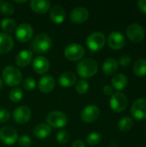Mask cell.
I'll use <instances>...</instances> for the list:
<instances>
[{"mask_svg":"<svg viewBox=\"0 0 146 147\" xmlns=\"http://www.w3.org/2000/svg\"><path fill=\"white\" fill-rule=\"evenodd\" d=\"M133 127V120L131 117L125 116L121 118L118 122V127L121 132H128Z\"/></svg>","mask_w":146,"mask_h":147,"instance_id":"4316f807","label":"cell"},{"mask_svg":"<svg viewBox=\"0 0 146 147\" xmlns=\"http://www.w3.org/2000/svg\"><path fill=\"white\" fill-rule=\"evenodd\" d=\"M2 88H3V81H2L1 78H0V90H1Z\"/></svg>","mask_w":146,"mask_h":147,"instance_id":"b9f144b4","label":"cell"},{"mask_svg":"<svg viewBox=\"0 0 146 147\" xmlns=\"http://www.w3.org/2000/svg\"><path fill=\"white\" fill-rule=\"evenodd\" d=\"M131 62H132L131 57H130L129 55H127V54H125V55H123V56H121V57L120 58L118 64L120 65L123 66V67H127V66L131 64Z\"/></svg>","mask_w":146,"mask_h":147,"instance_id":"8d00e7d4","label":"cell"},{"mask_svg":"<svg viewBox=\"0 0 146 147\" xmlns=\"http://www.w3.org/2000/svg\"><path fill=\"white\" fill-rule=\"evenodd\" d=\"M32 113L29 108L27 106H19L13 111V120L18 124H25L31 118Z\"/></svg>","mask_w":146,"mask_h":147,"instance_id":"7c38bea8","label":"cell"},{"mask_svg":"<svg viewBox=\"0 0 146 147\" xmlns=\"http://www.w3.org/2000/svg\"><path fill=\"white\" fill-rule=\"evenodd\" d=\"M55 79L51 75H46L40 78L38 83L39 90L43 93H49L52 91L55 87Z\"/></svg>","mask_w":146,"mask_h":147,"instance_id":"e0dca14e","label":"cell"},{"mask_svg":"<svg viewBox=\"0 0 146 147\" xmlns=\"http://www.w3.org/2000/svg\"><path fill=\"white\" fill-rule=\"evenodd\" d=\"M127 104H128V99L126 96L122 92H119V91L115 92L110 97L109 105L114 112L116 113L123 112L126 109Z\"/></svg>","mask_w":146,"mask_h":147,"instance_id":"5b68a950","label":"cell"},{"mask_svg":"<svg viewBox=\"0 0 146 147\" xmlns=\"http://www.w3.org/2000/svg\"><path fill=\"white\" fill-rule=\"evenodd\" d=\"M133 73L138 78H142L146 75V59H139L133 65Z\"/></svg>","mask_w":146,"mask_h":147,"instance_id":"484cf974","label":"cell"},{"mask_svg":"<svg viewBox=\"0 0 146 147\" xmlns=\"http://www.w3.org/2000/svg\"><path fill=\"white\" fill-rule=\"evenodd\" d=\"M118 67H119L118 61L114 58H108L102 64V71L104 74L108 76H111L117 71Z\"/></svg>","mask_w":146,"mask_h":147,"instance_id":"603a6c76","label":"cell"},{"mask_svg":"<svg viewBox=\"0 0 146 147\" xmlns=\"http://www.w3.org/2000/svg\"><path fill=\"white\" fill-rule=\"evenodd\" d=\"M9 99L14 102H20L22 97H23V91L21 88H15V89H12L10 91H9Z\"/></svg>","mask_w":146,"mask_h":147,"instance_id":"f546056e","label":"cell"},{"mask_svg":"<svg viewBox=\"0 0 146 147\" xmlns=\"http://www.w3.org/2000/svg\"><path fill=\"white\" fill-rule=\"evenodd\" d=\"M103 93L106 95V96H112L114 94V88L110 85H105L103 87Z\"/></svg>","mask_w":146,"mask_h":147,"instance_id":"f35d334b","label":"cell"},{"mask_svg":"<svg viewBox=\"0 0 146 147\" xmlns=\"http://www.w3.org/2000/svg\"><path fill=\"white\" fill-rule=\"evenodd\" d=\"M101 140H102V135L99 133H91L86 138V141L89 146L98 145Z\"/></svg>","mask_w":146,"mask_h":147,"instance_id":"1f68e13d","label":"cell"},{"mask_svg":"<svg viewBox=\"0 0 146 147\" xmlns=\"http://www.w3.org/2000/svg\"><path fill=\"white\" fill-rule=\"evenodd\" d=\"M46 123L48 126L61 128L67 124V117L65 114L60 111H52L46 116Z\"/></svg>","mask_w":146,"mask_h":147,"instance_id":"ba28073f","label":"cell"},{"mask_svg":"<svg viewBox=\"0 0 146 147\" xmlns=\"http://www.w3.org/2000/svg\"><path fill=\"white\" fill-rule=\"evenodd\" d=\"M52 46V39L45 33L37 34L32 41L31 47L34 53L40 54L47 52Z\"/></svg>","mask_w":146,"mask_h":147,"instance_id":"3957f363","label":"cell"},{"mask_svg":"<svg viewBox=\"0 0 146 147\" xmlns=\"http://www.w3.org/2000/svg\"><path fill=\"white\" fill-rule=\"evenodd\" d=\"M34 34L33 28L28 23H22L15 28V38L20 42L28 41Z\"/></svg>","mask_w":146,"mask_h":147,"instance_id":"4fadbf2b","label":"cell"},{"mask_svg":"<svg viewBox=\"0 0 146 147\" xmlns=\"http://www.w3.org/2000/svg\"><path fill=\"white\" fill-rule=\"evenodd\" d=\"M85 50L83 46L77 43H71L68 45L64 51L65 57L71 61H77L83 58Z\"/></svg>","mask_w":146,"mask_h":147,"instance_id":"52a82bcc","label":"cell"},{"mask_svg":"<svg viewBox=\"0 0 146 147\" xmlns=\"http://www.w3.org/2000/svg\"><path fill=\"white\" fill-rule=\"evenodd\" d=\"M18 144L22 147H30L32 145V140L28 135H22L17 140Z\"/></svg>","mask_w":146,"mask_h":147,"instance_id":"e575fe53","label":"cell"},{"mask_svg":"<svg viewBox=\"0 0 146 147\" xmlns=\"http://www.w3.org/2000/svg\"><path fill=\"white\" fill-rule=\"evenodd\" d=\"M15 3H26L27 1H26V0H23V1H16V0H15Z\"/></svg>","mask_w":146,"mask_h":147,"instance_id":"60d3db41","label":"cell"},{"mask_svg":"<svg viewBox=\"0 0 146 147\" xmlns=\"http://www.w3.org/2000/svg\"><path fill=\"white\" fill-rule=\"evenodd\" d=\"M18 140L16 130L10 126H4L0 129V140L8 146H12Z\"/></svg>","mask_w":146,"mask_h":147,"instance_id":"9c48e42d","label":"cell"},{"mask_svg":"<svg viewBox=\"0 0 146 147\" xmlns=\"http://www.w3.org/2000/svg\"><path fill=\"white\" fill-rule=\"evenodd\" d=\"M89 16V10L86 8L78 6L72 9L70 15V18L73 23H83L88 20Z\"/></svg>","mask_w":146,"mask_h":147,"instance_id":"9a60e30c","label":"cell"},{"mask_svg":"<svg viewBox=\"0 0 146 147\" xmlns=\"http://www.w3.org/2000/svg\"><path fill=\"white\" fill-rule=\"evenodd\" d=\"M106 44V37L103 33L102 32H94L90 34L87 40L86 45L89 50L93 52L100 51L103 48Z\"/></svg>","mask_w":146,"mask_h":147,"instance_id":"277c9868","label":"cell"},{"mask_svg":"<svg viewBox=\"0 0 146 147\" xmlns=\"http://www.w3.org/2000/svg\"><path fill=\"white\" fill-rule=\"evenodd\" d=\"M100 115V109L96 105H88L86 106L82 113H81V119L86 123H92L95 122Z\"/></svg>","mask_w":146,"mask_h":147,"instance_id":"5bb4252c","label":"cell"},{"mask_svg":"<svg viewBox=\"0 0 146 147\" xmlns=\"http://www.w3.org/2000/svg\"><path fill=\"white\" fill-rule=\"evenodd\" d=\"M10 119V113L6 109H0V123H4Z\"/></svg>","mask_w":146,"mask_h":147,"instance_id":"d590c367","label":"cell"},{"mask_svg":"<svg viewBox=\"0 0 146 147\" xmlns=\"http://www.w3.org/2000/svg\"><path fill=\"white\" fill-rule=\"evenodd\" d=\"M33 59V52L31 50H22L15 56V64L20 67L28 66Z\"/></svg>","mask_w":146,"mask_h":147,"instance_id":"ac0fdd59","label":"cell"},{"mask_svg":"<svg viewBox=\"0 0 146 147\" xmlns=\"http://www.w3.org/2000/svg\"><path fill=\"white\" fill-rule=\"evenodd\" d=\"M111 83H112V87L114 90H117L120 91V90H124L127 86L128 78H127V77L125 74L118 73V74H115L112 78Z\"/></svg>","mask_w":146,"mask_h":147,"instance_id":"7402d4cb","label":"cell"},{"mask_svg":"<svg viewBox=\"0 0 146 147\" xmlns=\"http://www.w3.org/2000/svg\"><path fill=\"white\" fill-rule=\"evenodd\" d=\"M137 4L139 10L146 14V0H139Z\"/></svg>","mask_w":146,"mask_h":147,"instance_id":"74e56055","label":"cell"},{"mask_svg":"<svg viewBox=\"0 0 146 147\" xmlns=\"http://www.w3.org/2000/svg\"><path fill=\"white\" fill-rule=\"evenodd\" d=\"M14 46L13 39L6 33H0V53H9Z\"/></svg>","mask_w":146,"mask_h":147,"instance_id":"ffe728a7","label":"cell"},{"mask_svg":"<svg viewBox=\"0 0 146 147\" xmlns=\"http://www.w3.org/2000/svg\"><path fill=\"white\" fill-rule=\"evenodd\" d=\"M22 86L23 88L28 90V91H31L33 90L35 86H36V82L33 78H27L24 79V81L22 82Z\"/></svg>","mask_w":146,"mask_h":147,"instance_id":"836d02e7","label":"cell"},{"mask_svg":"<svg viewBox=\"0 0 146 147\" xmlns=\"http://www.w3.org/2000/svg\"><path fill=\"white\" fill-rule=\"evenodd\" d=\"M127 38L133 43L141 42L145 36V31L143 26L138 23H133L129 25L126 30Z\"/></svg>","mask_w":146,"mask_h":147,"instance_id":"8992f818","label":"cell"},{"mask_svg":"<svg viewBox=\"0 0 146 147\" xmlns=\"http://www.w3.org/2000/svg\"><path fill=\"white\" fill-rule=\"evenodd\" d=\"M59 83L63 87H71L77 83V76L71 71H65L59 76Z\"/></svg>","mask_w":146,"mask_h":147,"instance_id":"cb8c5ba5","label":"cell"},{"mask_svg":"<svg viewBox=\"0 0 146 147\" xmlns=\"http://www.w3.org/2000/svg\"><path fill=\"white\" fill-rule=\"evenodd\" d=\"M52 133V128L50 126L45 123L38 124L34 129V135L38 139H46Z\"/></svg>","mask_w":146,"mask_h":147,"instance_id":"d4e9b609","label":"cell"},{"mask_svg":"<svg viewBox=\"0 0 146 147\" xmlns=\"http://www.w3.org/2000/svg\"><path fill=\"white\" fill-rule=\"evenodd\" d=\"M51 3L48 0H32L30 2L31 9L37 14H45L48 11Z\"/></svg>","mask_w":146,"mask_h":147,"instance_id":"44dd1931","label":"cell"},{"mask_svg":"<svg viewBox=\"0 0 146 147\" xmlns=\"http://www.w3.org/2000/svg\"><path fill=\"white\" fill-rule=\"evenodd\" d=\"M108 45L111 49L120 50L126 45V37L120 32H111L108 37Z\"/></svg>","mask_w":146,"mask_h":147,"instance_id":"8fae6325","label":"cell"},{"mask_svg":"<svg viewBox=\"0 0 146 147\" xmlns=\"http://www.w3.org/2000/svg\"><path fill=\"white\" fill-rule=\"evenodd\" d=\"M0 11L4 16H12L15 11V7L11 3L0 1Z\"/></svg>","mask_w":146,"mask_h":147,"instance_id":"f1b7e54d","label":"cell"},{"mask_svg":"<svg viewBox=\"0 0 146 147\" xmlns=\"http://www.w3.org/2000/svg\"><path fill=\"white\" fill-rule=\"evenodd\" d=\"M50 18L56 24L62 23L65 18V10L61 5H54L50 10Z\"/></svg>","mask_w":146,"mask_h":147,"instance_id":"d6986e66","label":"cell"},{"mask_svg":"<svg viewBox=\"0 0 146 147\" xmlns=\"http://www.w3.org/2000/svg\"><path fill=\"white\" fill-rule=\"evenodd\" d=\"M89 88V83L85 79H81L76 83V90L79 94H85L88 92Z\"/></svg>","mask_w":146,"mask_h":147,"instance_id":"4dcf8cb0","label":"cell"},{"mask_svg":"<svg viewBox=\"0 0 146 147\" xmlns=\"http://www.w3.org/2000/svg\"><path fill=\"white\" fill-rule=\"evenodd\" d=\"M0 26L2 28V29L6 32V33H11L13 31L15 30L16 28V24H15V22L11 19V18H3L2 21H1V23H0Z\"/></svg>","mask_w":146,"mask_h":147,"instance_id":"83f0119b","label":"cell"},{"mask_svg":"<svg viewBox=\"0 0 146 147\" xmlns=\"http://www.w3.org/2000/svg\"><path fill=\"white\" fill-rule=\"evenodd\" d=\"M71 147H86L84 143L81 140H76L72 143L71 146Z\"/></svg>","mask_w":146,"mask_h":147,"instance_id":"ab89813d","label":"cell"},{"mask_svg":"<svg viewBox=\"0 0 146 147\" xmlns=\"http://www.w3.org/2000/svg\"><path fill=\"white\" fill-rule=\"evenodd\" d=\"M56 139H57L58 142H59L60 145H65V144H66V143L69 141L70 135H69V134L67 133L66 130L62 129V130L59 131V133L57 134Z\"/></svg>","mask_w":146,"mask_h":147,"instance_id":"d6a6232c","label":"cell"},{"mask_svg":"<svg viewBox=\"0 0 146 147\" xmlns=\"http://www.w3.org/2000/svg\"><path fill=\"white\" fill-rule=\"evenodd\" d=\"M2 78L5 84L13 87V86L19 85L22 83V75L20 70L17 69L16 67L12 65H8L3 70Z\"/></svg>","mask_w":146,"mask_h":147,"instance_id":"7a4b0ae2","label":"cell"},{"mask_svg":"<svg viewBox=\"0 0 146 147\" xmlns=\"http://www.w3.org/2000/svg\"><path fill=\"white\" fill-rule=\"evenodd\" d=\"M131 114L138 121L146 119V99L139 98L134 101L131 108Z\"/></svg>","mask_w":146,"mask_h":147,"instance_id":"30bf717a","label":"cell"},{"mask_svg":"<svg viewBox=\"0 0 146 147\" xmlns=\"http://www.w3.org/2000/svg\"><path fill=\"white\" fill-rule=\"evenodd\" d=\"M50 68V63L48 59L42 56L38 55L33 60V69L38 74H44L46 73Z\"/></svg>","mask_w":146,"mask_h":147,"instance_id":"2e32d148","label":"cell"},{"mask_svg":"<svg viewBox=\"0 0 146 147\" xmlns=\"http://www.w3.org/2000/svg\"><path fill=\"white\" fill-rule=\"evenodd\" d=\"M98 71V64L93 59H84L77 65V72L83 78H89Z\"/></svg>","mask_w":146,"mask_h":147,"instance_id":"6da1fadb","label":"cell"}]
</instances>
